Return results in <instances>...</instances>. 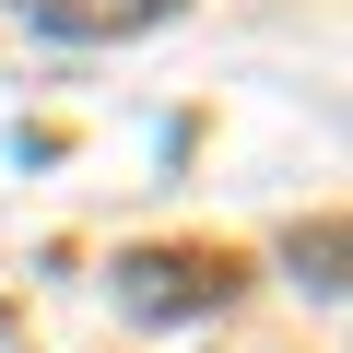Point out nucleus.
I'll return each mask as SVG.
<instances>
[{"label": "nucleus", "mask_w": 353, "mask_h": 353, "mask_svg": "<svg viewBox=\"0 0 353 353\" xmlns=\"http://www.w3.org/2000/svg\"><path fill=\"white\" fill-rule=\"evenodd\" d=\"M153 12H176V0H36L48 36H130V24H153Z\"/></svg>", "instance_id": "f03ea898"}, {"label": "nucleus", "mask_w": 353, "mask_h": 353, "mask_svg": "<svg viewBox=\"0 0 353 353\" xmlns=\"http://www.w3.org/2000/svg\"><path fill=\"white\" fill-rule=\"evenodd\" d=\"M118 294H130L141 318H201V306L236 294V259H224V248H153V259L118 271Z\"/></svg>", "instance_id": "f257e3e1"}]
</instances>
